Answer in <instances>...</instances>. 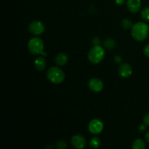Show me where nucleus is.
Masks as SVG:
<instances>
[{
	"mask_svg": "<svg viewBox=\"0 0 149 149\" xmlns=\"http://www.w3.org/2000/svg\"><path fill=\"white\" fill-rule=\"evenodd\" d=\"M149 27L143 22H138L131 28V34L134 39L138 42L144 41L148 36Z\"/></svg>",
	"mask_w": 149,
	"mask_h": 149,
	"instance_id": "nucleus-1",
	"label": "nucleus"
},
{
	"mask_svg": "<svg viewBox=\"0 0 149 149\" xmlns=\"http://www.w3.org/2000/svg\"><path fill=\"white\" fill-rule=\"evenodd\" d=\"M105 54L106 52L103 47H102L100 45H95L91 48L88 53L89 61L94 65L100 63L104 59Z\"/></svg>",
	"mask_w": 149,
	"mask_h": 149,
	"instance_id": "nucleus-2",
	"label": "nucleus"
},
{
	"mask_svg": "<svg viewBox=\"0 0 149 149\" xmlns=\"http://www.w3.org/2000/svg\"><path fill=\"white\" fill-rule=\"evenodd\" d=\"M47 77L51 82L54 84H61L65 79L63 71L56 66L50 67L47 72Z\"/></svg>",
	"mask_w": 149,
	"mask_h": 149,
	"instance_id": "nucleus-3",
	"label": "nucleus"
},
{
	"mask_svg": "<svg viewBox=\"0 0 149 149\" xmlns=\"http://www.w3.org/2000/svg\"><path fill=\"white\" fill-rule=\"evenodd\" d=\"M28 49L33 55H47L44 52V42L40 38L33 37L31 39L28 43Z\"/></svg>",
	"mask_w": 149,
	"mask_h": 149,
	"instance_id": "nucleus-4",
	"label": "nucleus"
},
{
	"mask_svg": "<svg viewBox=\"0 0 149 149\" xmlns=\"http://www.w3.org/2000/svg\"><path fill=\"white\" fill-rule=\"evenodd\" d=\"M103 123L101 120L98 119H92L89 123L88 130L89 132L93 135H98L103 131Z\"/></svg>",
	"mask_w": 149,
	"mask_h": 149,
	"instance_id": "nucleus-5",
	"label": "nucleus"
},
{
	"mask_svg": "<svg viewBox=\"0 0 149 149\" xmlns=\"http://www.w3.org/2000/svg\"><path fill=\"white\" fill-rule=\"evenodd\" d=\"M29 31L34 35H40L44 33L45 30V26L42 22L39 20L32 21L29 26Z\"/></svg>",
	"mask_w": 149,
	"mask_h": 149,
	"instance_id": "nucleus-6",
	"label": "nucleus"
},
{
	"mask_svg": "<svg viewBox=\"0 0 149 149\" xmlns=\"http://www.w3.org/2000/svg\"><path fill=\"white\" fill-rule=\"evenodd\" d=\"M88 87L95 93H100L103 88V82L98 78H92L88 81Z\"/></svg>",
	"mask_w": 149,
	"mask_h": 149,
	"instance_id": "nucleus-7",
	"label": "nucleus"
},
{
	"mask_svg": "<svg viewBox=\"0 0 149 149\" xmlns=\"http://www.w3.org/2000/svg\"><path fill=\"white\" fill-rule=\"evenodd\" d=\"M71 144L75 148L77 149H82L85 148L87 145V141L81 135H75L71 138Z\"/></svg>",
	"mask_w": 149,
	"mask_h": 149,
	"instance_id": "nucleus-8",
	"label": "nucleus"
},
{
	"mask_svg": "<svg viewBox=\"0 0 149 149\" xmlns=\"http://www.w3.org/2000/svg\"><path fill=\"white\" fill-rule=\"evenodd\" d=\"M132 74V68L130 64L123 63L119 68V74L122 78H128Z\"/></svg>",
	"mask_w": 149,
	"mask_h": 149,
	"instance_id": "nucleus-9",
	"label": "nucleus"
},
{
	"mask_svg": "<svg viewBox=\"0 0 149 149\" xmlns=\"http://www.w3.org/2000/svg\"><path fill=\"white\" fill-rule=\"evenodd\" d=\"M127 7L131 13H138L141 7V0H127Z\"/></svg>",
	"mask_w": 149,
	"mask_h": 149,
	"instance_id": "nucleus-10",
	"label": "nucleus"
},
{
	"mask_svg": "<svg viewBox=\"0 0 149 149\" xmlns=\"http://www.w3.org/2000/svg\"><path fill=\"white\" fill-rule=\"evenodd\" d=\"M68 55L63 52H61V53L58 54L55 58V63L60 66H63V65H65L68 63Z\"/></svg>",
	"mask_w": 149,
	"mask_h": 149,
	"instance_id": "nucleus-11",
	"label": "nucleus"
},
{
	"mask_svg": "<svg viewBox=\"0 0 149 149\" xmlns=\"http://www.w3.org/2000/svg\"><path fill=\"white\" fill-rule=\"evenodd\" d=\"M47 65L46 60L45 58L42 56L37 57L34 61V65L36 68L39 71H42L45 68Z\"/></svg>",
	"mask_w": 149,
	"mask_h": 149,
	"instance_id": "nucleus-12",
	"label": "nucleus"
},
{
	"mask_svg": "<svg viewBox=\"0 0 149 149\" xmlns=\"http://www.w3.org/2000/svg\"><path fill=\"white\" fill-rule=\"evenodd\" d=\"M132 148L133 149H144L146 148V144L143 140L136 139L132 143Z\"/></svg>",
	"mask_w": 149,
	"mask_h": 149,
	"instance_id": "nucleus-13",
	"label": "nucleus"
},
{
	"mask_svg": "<svg viewBox=\"0 0 149 149\" xmlns=\"http://www.w3.org/2000/svg\"><path fill=\"white\" fill-rule=\"evenodd\" d=\"M89 144H90L91 148H97L100 146V140L99 139V138H97V137H93V138H91V140L90 141Z\"/></svg>",
	"mask_w": 149,
	"mask_h": 149,
	"instance_id": "nucleus-14",
	"label": "nucleus"
},
{
	"mask_svg": "<svg viewBox=\"0 0 149 149\" xmlns=\"http://www.w3.org/2000/svg\"><path fill=\"white\" fill-rule=\"evenodd\" d=\"M122 26L125 29H129L130 28H132L133 25H132V22L130 19L125 18L124 20H122Z\"/></svg>",
	"mask_w": 149,
	"mask_h": 149,
	"instance_id": "nucleus-15",
	"label": "nucleus"
},
{
	"mask_svg": "<svg viewBox=\"0 0 149 149\" xmlns=\"http://www.w3.org/2000/svg\"><path fill=\"white\" fill-rule=\"evenodd\" d=\"M141 17L145 21H149V7H146L141 11Z\"/></svg>",
	"mask_w": 149,
	"mask_h": 149,
	"instance_id": "nucleus-16",
	"label": "nucleus"
},
{
	"mask_svg": "<svg viewBox=\"0 0 149 149\" xmlns=\"http://www.w3.org/2000/svg\"><path fill=\"white\" fill-rule=\"evenodd\" d=\"M104 45L108 49H111V48H113L114 47L115 42L112 39H108L105 41Z\"/></svg>",
	"mask_w": 149,
	"mask_h": 149,
	"instance_id": "nucleus-17",
	"label": "nucleus"
},
{
	"mask_svg": "<svg viewBox=\"0 0 149 149\" xmlns=\"http://www.w3.org/2000/svg\"><path fill=\"white\" fill-rule=\"evenodd\" d=\"M55 146H56V148L58 149H65L67 147V143L65 141L61 140V141H58V142L56 143Z\"/></svg>",
	"mask_w": 149,
	"mask_h": 149,
	"instance_id": "nucleus-18",
	"label": "nucleus"
},
{
	"mask_svg": "<svg viewBox=\"0 0 149 149\" xmlns=\"http://www.w3.org/2000/svg\"><path fill=\"white\" fill-rule=\"evenodd\" d=\"M146 126L147 125L144 123L142 124V125H139V127H138V131H139V132H144V131L146 130Z\"/></svg>",
	"mask_w": 149,
	"mask_h": 149,
	"instance_id": "nucleus-19",
	"label": "nucleus"
},
{
	"mask_svg": "<svg viewBox=\"0 0 149 149\" xmlns=\"http://www.w3.org/2000/svg\"><path fill=\"white\" fill-rule=\"evenodd\" d=\"M143 123L146 124L147 126H149V113H146L143 116Z\"/></svg>",
	"mask_w": 149,
	"mask_h": 149,
	"instance_id": "nucleus-20",
	"label": "nucleus"
},
{
	"mask_svg": "<svg viewBox=\"0 0 149 149\" xmlns=\"http://www.w3.org/2000/svg\"><path fill=\"white\" fill-rule=\"evenodd\" d=\"M143 53H144V55H146V56L149 58V44H148V45H146L145 47H144Z\"/></svg>",
	"mask_w": 149,
	"mask_h": 149,
	"instance_id": "nucleus-21",
	"label": "nucleus"
},
{
	"mask_svg": "<svg viewBox=\"0 0 149 149\" xmlns=\"http://www.w3.org/2000/svg\"><path fill=\"white\" fill-rule=\"evenodd\" d=\"M113 61L116 63H120L122 62V58H121L120 55H115L114 58H113Z\"/></svg>",
	"mask_w": 149,
	"mask_h": 149,
	"instance_id": "nucleus-22",
	"label": "nucleus"
},
{
	"mask_svg": "<svg viewBox=\"0 0 149 149\" xmlns=\"http://www.w3.org/2000/svg\"><path fill=\"white\" fill-rule=\"evenodd\" d=\"M93 43L95 45H99L100 43V41L98 38H94L93 40Z\"/></svg>",
	"mask_w": 149,
	"mask_h": 149,
	"instance_id": "nucleus-23",
	"label": "nucleus"
},
{
	"mask_svg": "<svg viewBox=\"0 0 149 149\" xmlns=\"http://www.w3.org/2000/svg\"><path fill=\"white\" fill-rule=\"evenodd\" d=\"M125 0H115V2L117 5H122L125 3Z\"/></svg>",
	"mask_w": 149,
	"mask_h": 149,
	"instance_id": "nucleus-24",
	"label": "nucleus"
},
{
	"mask_svg": "<svg viewBox=\"0 0 149 149\" xmlns=\"http://www.w3.org/2000/svg\"><path fill=\"white\" fill-rule=\"evenodd\" d=\"M146 139L147 142L149 143V130L146 134Z\"/></svg>",
	"mask_w": 149,
	"mask_h": 149,
	"instance_id": "nucleus-25",
	"label": "nucleus"
}]
</instances>
